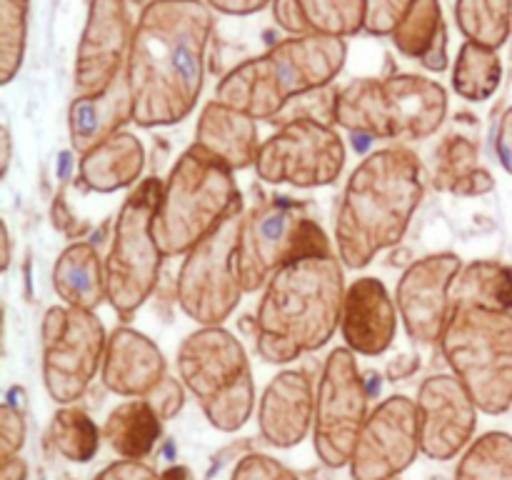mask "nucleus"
<instances>
[{
    "label": "nucleus",
    "instance_id": "obj_1",
    "mask_svg": "<svg viewBox=\"0 0 512 480\" xmlns=\"http://www.w3.org/2000/svg\"><path fill=\"white\" fill-rule=\"evenodd\" d=\"M213 13L203 0H153L140 13L125 78L140 128L175 125L198 105Z\"/></svg>",
    "mask_w": 512,
    "mask_h": 480
},
{
    "label": "nucleus",
    "instance_id": "obj_2",
    "mask_svg": "<svg viewBox=\"0 0 512 480\" xmlns=\"http://www.w3.org/2000/svg\"><path fill=\"white\" fill-rule=\"evenodd\" d=\"M425 195L423 163L403 145H388L368 158L348 178L335 218L340 263L360 270L383 250L405 238Z\"/></svg>",
    "mask_w": 512,
    "mask_h": 480
},
{
    "label": "nucleus",
    "instance_id": "obj_3",
    "mask_svg": "<svg viewBox=\"0 0 512 480\" xmlns=\"http://www.w3.org/2000/svg\"><path fill=\"white\" fill-rule=\"evenodd\" d=\"M345 265L338 255L283 265L268 280L255 310V350L270 365H285L328 345L343 318Z\"/></svg>",
    "mask_w": 512,
    "mask_h": 480
},
{
    "label": "nucleus",
    "instance_id": "obj_4",
    "mask_svg": "<svg viewBox=\"0 0 512 480\" xmlns=\"http://www.w3.org/2000/svg\"><path fill=\"white\" fill-rule=\"evenodd\" d=\"M348 58V43L328 35H300L275 43L258 58L235 65L215 88V100L255 120H273L300 95L333 83Z\"/></svg>",
    "mask_w": 512,
    "mask_h": 480
},
{
    "label": "nucleus",
    "instance_id": "obj_5",
    "mask_svg": "<svg viewBox=\"0 0 512 480\" xmlns=\"http://www.w3.org/2000/svg\"><path fill=\"white\" fill-rule=\"evenodd\" d=\"M238 205H243V195L235 183V170L198 143L190 145L163 183L155 215V238L165 258L188 255Z\"/></svg>",
    "mask_w": 512,
    "mask_h": 480
},
{
    "label": "nucleus",
    "instance_id": "obj_6",
    "mask_svg": "<svg viewBox=\"0 0 512 480\" xmlns=\"http://www.w3.org/2000/svg\"><path fill=\"white\" fill-rule=\"evenodd\" d=\"M448 115V93L425 75L360 78L335 100V123L365 138L415 143L435 135Z\"/></svg>",
    "mask_w": 512,
    "mask_h": 480
},
{
    "label": "nucleus",
    "instance_id": "obj_7",
    "mask_svg": "<svg viewBox=\"0 0 512 480\" xmlns=\"http://www.w3.org/2000/svg\"><path fill=\"white\" fill-rule=\"evenodd\" d=\"M440 350L450 373L468 388L480 413L512 408V313L455 305Z\"/></svg>",
    "mask_w": 512,
    "mask_h": 480
},
{
    "label": "nucleus",
    "instance_id": "obj_8",
    "mask_svg": "<svg viewBox=\"0 0 512 480\" xmlns=\"http://www.w3.org/2000/svg\"><path fill=\"white\" fill-rule=\"evenodd\" d=\"M180 380L195 395L210 425L235 433L255 410V383L243 343L223 325L198 328L175 355Z\"/></svg>",
    "mask_w": 512,
    "mask_h": 480
},
{
    "label": "nucleus",
    "instance_id": "obj_9",
    "mask_svg": "<svg viewBox=\"0 0 512 480\" xmlns=\"http://www.w3.org/2000/svg\"><path fill=\"white\" fill-rule=\"evenodd\" d=\"M163 183L158 178L140 180L125 198L113 228V243L105 258L108 303L123 320L133 318L138 308L153 295L160 280L163 250L155 238Z\"/></svg>",
    "mask_w": 512,
    "mask_h": 480
},
{
    "label": "nucleus",
    "instance_id": "obj_10",
    "mask_svg": "<svg viewBox=\"0 0 512 480\" xmlns=\"http://www.w3.org/2000/svg\"><path fill=\"white\" fill-rule=\"evenodd\" d=\"M320 255H333V248L323 225L310 215L308 203L273 198L243 215L238 268L245 293L268 285L283 265Z\"/></svg>",
    "mask_w": 512,
    "mask_h": 480
},
{
    "label": "nucleus",
    "instance_id": "obj_11",
    "mask_svg": "<svg viewBox=\"0 0 512 480\" xmlns=\"http://www.w3.org/2000/svg\"><path fill=\"white\" fill-rule=\"evenodd\" d=\"M245 203L238 205L218 230L200 240L178 273V305L200 328L223 325L243 300L245 288L238 268V243Z\"/></svg>",
    "mask_w": 512,
    "mask_h": 480
},
{
    "label": "nucleus",
    "instance_id": "obj_12",
    "mask_svg": "<svg viewBox=\"0 0 512 480\" xmlns=\"http://www.w3.org/2000/svg\"><path fill=\"white\" fill-rule=\"evenodd\" d=\"M40 335L45 390L58 405H73L103 365L110 335L93 310L68 305H55L45 313Z\"/></svg>",
    "mask_w": 512,
    "mask_h": 480
},
{
    "label": "nucleus",
    "instance_id": "obj_13",
    "mask_svg": "<svg viewBox=\"0 0 512 480\" xmlns=\"http://www.w3.org/2000/svg\"><path fill=\"white\" fill-rule=\"evenodd\" d=\"M370 390L350 348L328 355L315 390L313 443L320 463L338 470L350 465L360 433L368 420Z\"/></svg>",
    "mask_w": 512,
    "mask_h": 480
},
{
    "label": "nucleus",
    "instance_id": "obj_14",
    "mask_svg": "<svg viewBox=\"0 0 512 480\" xmlns=\"http://www.w3.org/2000/svg\"><path fill=\"white\" fill-rule=\"evenodd\" d=\"M345 158V140L333 125L315 118H293L260 145L255 173L270 185L323 188L340 178Z\"/></svg>",
    "mask_w": 512,
    "mask_h": 480
},
{
    "label": "nucleus",
    "instance_id": "obj_15",
    "mask_svg": "<svg viewBox=\"0 0 512 480\" xmlns=\"http://www.w3.org/2000/svg\"><path fill=\"white\" fill-rule=\"evenodd\" d=\"M423 453L418 403L390 395L365 420L350 460L353 480H395Z\"/></svg>",
    "mask_w": 512,
    "mask_h": 480
},
{
    "label": "nucleus",
    "instance_id": "obj_16",
    "mask_svg": "<svg viewBox=\"0 0 512 480\" xmlns=\"http://www.w3.org/2000/svg\"><path fill=\"white\" fill-rule=\"evenodd\" d=\"M463 270L455 253H433L413 260L395 288V305L413 343L433 348L443 340L453 315V285Z\"/></svg>",
    "mask_w": 512,
    "mask_h": 480
},
{
    "label": "nucleus",
    "instance_id": "obj_17",
    "mask_svg": "<svg viewBox=\"0 0 512 480\" xmlns=\"http://www.w3.org/2000/svg\"><path fill=\"white\" fill-rule=\"evenodd\" d=\"M135 25L125 0H90L75 53V98L105 93L125 73Z\"/></svg>",
    "mask_w": 512,
    "mask_h": 480
},
{
    "label": "nucleus",
    "instance_id": "obj_18",
    "mask_svg": "<svg viewBox=\"0 0 512 480\" xmlns=\"http://www.w3.org/2000/svg\"><path fill=\"white\" fill-rule=\"evenodd\" d=\"M420 448L430 460H453L473 440L478 405L453 373L430 375L418 390Z\"/></svg>",
    "mask_w": 512,
    "mask_h": 480
},
{
    "label": "nucleus",
    "instance_id": "obj_19",
    "mask_svg": "<svg viewBox=\"0 0 512 480\" xmlns=\"http://www.w3.org/2000/svg\"><path fill=\"white\" fill-rule=\"evenodd\" d=\"M315 423V388L305 370H283L263 390L258 403V430L273 448H295Z\"/></svg>",
    "mask_w": 512,
    "mask_h": 480
},
{
    "label": "nucleus",
    "instance_id": "obj_20",
    "mask_svg": "<svg viewBox=\"0 0 512 480\" xmlns=\"http://www.w3.org/2000/svg\"><path fill=\"white\" fill-rule=\"evenodd\" d=\"M345 348L355 355H383L398 333V305L378 278H358L348 285L340 318Z\"/></svg>",
    "mask_w": 512,
    "mask_h": 480
},
{
    "label": "nucleus",
    "instance_id": "obj_21",
    "mask_svg": "<svg viewBox=\"0 0 512 480\" xmlns=\"http://www.w3.org/2000/svg\"><path fill=\"white\" fill-rule=\"evenodd\" d=\"M168 375L165 355L148 335L120 325L110 333L103 358V385L123 398H145Z\"/></svg>",
    "mask_w": 512,
    "mask_h": 480
},
{
    "label": "nucleus",
    "instance_id": "obj_22",
    "mask_svg": "<svg viewBox=\"0 0 512 480\" xmlns=\"http://www.w3.org/2000/svg\"><path fill=\"white\" fill-rule=\"evenodd\" d=\"M195 143L223 160L230 170H245L250 165L255 168L260 153L258 120L233 105L210 100L200 110L198 125H195Z\"/></svg>",
    "mask_w": 512,
    "mask_h": 480
},
{
    "label": "nucleus",
    "instance_id": "obj_23",
    "mask_svg": "<svg viewBox=\"0 0 512 480\" xmlns=\"http://www.w3.org/2000/svg\"><path fill=\"white\" fill-rule=\"evenodd\" d=\"M125 123H133V95L123 73L105 93L93 95V98H75L70 103V145L83 158L100 143L118 135Z\"/></svg>",
    "mask_w": 512,
    "mask_h": 480
},
{
    "label": "nucleus",
    "instance_id": "obj_24",
    "mask_svg": "<svg viewBox=\"0 0 512 480\" xmlns=\"http://www.w3.org/2000/svg\"><path fill=\"white\" fill-rule=\"evenodd\" d=\"M145 145L138 135L120 130L110 140L85 153L78 163V180L93 193H115L140 183L145 170Z\"/></svg>",
    "mask_w": 512,
    "mask_h": 480
},
{
    "label": "nucleus",
    "instance_id": "obj_25",
    "mask_svg": "<svg viewBox=\"0 0 512 480\" xmlns=\"http://www.w3.org/2000/svg\"><path fill=\"white\" fill-rule=\"evenodd\" d=\"M53 290L68 308L95 310L108 300L105 260L88 240L68 245L53 265Z\"/></svg>",
    "mask_w": 512,
    "mask_h": 480
},
{
    "label": "nucleus",
    "instance_id": "obj_26",
    "mask_svg": "<svg viewBox=\"0 0 512 480\" xmlns=\"http://www.w3.org/2000/svg\"><path fill=\"white\" fill-rule=\"evenodd\" d=\"M393 45L430 73H443L448 68V25L440 0H415L393 33Z\"/></svg>",
    "mask_w": 512,
    "mask_h": 480
},
{
    "label": "nucleus",
    "instance_id": "obj_27",
    "mask_svg": "<svg viewBox=\"0 0 512 480\" xmlns=\"http://www.w3.org/2000/svg\"><path fill=\"white\" fill-rule=\"evenodd\" d=\"M163 435V420L145 398H133L110 410L103 438L123 460H143Z\"/></svg>",
    "mask_w": 512,
    "mask_h": 480
},
{
    "label": "nucleus",
    "instance_id": "obj_28",
    "mask_svg": "<svg viewBox=\"0 0 512 480\" xmlns=\"http://www.w3.org/2000/svg\"><path fill=\"white\" fill-rule=\"evenodd\" d=\"M455 305L512 313V265L498 260H473L463 265L453 285V308Z\"/></svg>",
    "mask_w": 512,
    "mask_h": 480
},
{
    "label": "nucleus",
    "instance_id": "obj_29",
    "mask_svg": "<svg viewBox=\"0 0 512 480\" xmlns=\"http://www.w3.org/2000/svg\"><path fill=\"white\" fill-rule=\"evenodd\" d=\"M503 80V63L498 53L465 40L453 68V90L468 103H483Z\"/></svg>",
    "mask_w": 512,
    "mask_h": 480
},
{
    "label": "nucleus",
    "instance_id": "obj_30",
    "mask_svg": "<svg viewBox=\"0 0 512 480\" xmlns=\"http://www.w3.org/2000/svg\"><path fill=\"white\" fill-rule=\"evenodd\" d=\"M100 435L103 430L95 425V420L75 405L55 410L48 428V440L55 453L70 463H90L100 448Z\"/></svg>",
    "mask_w": 512,
    "mask_h": 480
},
{
    "label": "nucleus",
    "instance_id": "obj_31",
    "mask_svg": "<svg viewBox=\"0 0 512 480\" xmlns=\"http://www.w3.org/2000/svg\"><path fill=\"white\" fill-rule=\"evenodd\" d=\"M510 0H458L455 23L468 43L498 50L510 35Z\"/></svg>",
    "mask_w": 512,
    "mask_h": 480
},
{
    "label": "nucleus",
    "instance_id": "obj_32",
    "mask_svg": "<svg viewBox=\"0 0 512 480\" xmlns=\"http://www.w3.org/2000/svg\"><path fill=\"white\" fill-rule=\"evenodd\" d=\"M455 480H512V435L490 430L475 438L455 468Z\"/></svg>",
    "mask_w": 512,
    "mask_h": 480
},
{
    "label": "nucleus",
    "instance_id": "obj_33",
    "mask_svg": "<svg viewBox=\"0 0 512 480\" xmlns=\"http://www.w3.org/2000/svg\"><path fill=\"white\" fill-rule=\"evenodd\" d=\"M315 35L353 38L365 30V0H300Z\"/></svg>",
    "mask_w": 512,
    "mask_h": 480
},
{
    "label": "nucleus",
    "instance_id": "obj_34",
    "mask_svg": "<svg viewBox=\"0 0 512 480\" xmlns=\"http://www.w3.org/2000/svg\"><path fill=\"white\" fill-rule=\"evenodd\" d=\"M478 143L463 135H450L435 153L433 183L438 190L458 195V190L480 170Z\"/></svg>",
    "mask_w": 512,
    "mask_h": 480
},
{
    "label": "nucleus",
    "instance_id": "obj_35",
    "mask_svg": "<svg viewBox=\"0 0 512 480\" xmlns=\"http://www.w3.org/2000/svg\"><path fill=\"white\" fill-rule=\"evenodd\" d=\"M30 0H0V83H10L23 65Z\"/></svg>",
    "mask_w": 512,
    "mask_h": 480
},
{
    "label": "nucleus",
    "instance_id": "obj_36",
    "mask_svg": "<svg viewBox=\"0 0 512 480\" xmlns=\"http://www.w3.org/2000/svg\"><path fill=\"white\" fill-rule=\"evenodd\" d=\"M415 0H365V30L370 35H390L398 30Z\"/></svg>",
    "mask_w": 512,
    "mask_h": 480
},
{
    "label": "nucleus",
    "instance_id": "obj_37",
    "mask_svg": "<svg viewBox=\"0 0 512 480\" xmlns=\"http://www.w3.org/2000/svg\"><path fill=\"white\" fill-rule=\"evenodd\" d=\"M230 480H300L290 468H285L280 460L270 458L263 453H250L240 458L235 465L233 478Z\"/></svg>",
    "mask_w": 512,
    "mask_h": 480
},
{
    "label": "nucleus",
    "instance_id": "obj_38",
    "mask_svg": "<svg viewBox=\"0 0 512 480\" xmlns=\"http://www.w3.org/2000/svg\"><path fill=\"white\" fill-rule=\"evenodd\" d=\"M25 443V418L13 403L0 405V463L15 458Z\"/></svg>",
    "mask_w": 512,
    "mask_h": 480
},
{
    "label": "nucleus",
    "instance_id": "obj_39",
    "mask_svg": "<svg viewBox=\"0 0 512 480\" xmlns=\"http://www.w3.org/2000/svg\"><path fill=\"white\" fill-rule=\"evenodd\" d=\"M185 390L188 388L183 385V380L165 375V378L160 380V383L155 385L148 395H145V400L153 405V410L160 415V420L165 423V420H173L175 415L183 410Z\"/></svg>",
    "mask_w": 512,
    "mask_h": 480
},
{
    "label": "nucleus",
    "instance_id": "obj_40",
    "mask_svg": "<svg viewBox=\"0 0 512 480\" xmlns=\"http://www.w3.org/2000/svg\"><path fill=\"white\" fill-rule=\"evenodd\" d=\"M273 18L283 30H288L290 38H300V35H313L305 10L300 0H273Z\"/></svg>",
    "mask_w": 512,
    "mask_h": 480
},
{
    "label": "nucleus",
    "instance_id": "obj_41",
    "mask_svg": "<svg viewBox=\"0 0 512 480\" xmlns=\"http://www.w3.org/2000/svg\"><path fill=\"white\" fill-rule=\"evenodd\" d=\"M95 480H163L143 460H115L108 468L100 470Z\"/></svg>",
    "mask_w": 512,
    "mask_h": 480
},
{
    "label": "nucleus",
    "instance_id": "obj_42",
    "mask_svg": "<svg viewBox=\"0 0 512 480\" xmlns=\"http://www.w3.org/2000/svg\"><path fill=\"white\" fill-rule=\"evenodd\" d=\"M53 225L60 230V233L68 235V238H75V240L83 238V235L88 233V228H90L88 223H83V220H80L78 215L70 210V205H68V200H65L63 190H60L58 198H55V203H53Z\"/></svg>",
    "mask_w": 512,
    "mask_h": 480
},
{
    "label": "nucleus",
    "instance_id": "obj_43",
    "mask_svg": "<svg viewBox=\"0 0 512 480\" xmlns=\"http://www.w3.org/2000/svg\"><path fill=\"white\" fill-rule=\"evenodd\" d=\"M495 153H498L500 165L512 175V108L505 110L500 118L498 135H495Z\"/></svg>",
    "mask_w": 512,
    "mask_h": 480
},
{
    "label": "nucleus",
    "instance_id": "obj_44",
    "mask_svg": "<svg viewBox=\"0 0 512 480\" xmlns=\"http://www.w3.org/2000/svg\"><path fill=\"white\" fill-rule=\"evenodd\" d=\"M213 10L225 15H253L273 0H205Z\"/></svg>",
    "mask_w": 512,
    "mask_h": 480
},
{
    "label": "nucleus",
    "instance_id": "obj_45",
    "mask_svg": "<svg viewBox=\"0 0 512 480\" xmlns=\"http://www.w3.org/2000/svg\"><path fill=\"white\" fill-rule=\"evenodd\" d=\"M418 368H420V360L415 358V355H398V358H393L388 363L385 375H388V380H403V378H410Z\"/></svg>",
    "mask_w": 512,
    "mask_h": 480
},
{
    "label": "nucleus",
    "instance_id": "obj_46",
    "mask_svg": "<svg viewBox=\"0 0 512 480\" xmlns=\"http://www.w3.org/2000/svg\"><path fill=\"white\" fill-rule=\"evenodd\" d=\"M28 478V465H25L23 458H10L3 463V470H0V480H25Z\"/></svg>",
    "mask_w": 512,
    "mask_h": 480
},
{
    "label": "nucleus",
    "instance_id": "obj_47",
    "mask_svg": "<svg viewBox=\"0 0 512 480\" xmlns=\"http://www.w3.org/2000/svg\"><path fill=\"white\" fill-rule=\"evenodd\" d=\"M10 158H13V140H10L8 125H3V130H0V175L3 178L8 175Z\"/></svg>",
    "mask_w": 512,
    "mask_h": 480
},
{
    "label": "nucleus",
    "instance_id": "obj_48",
    "mask_svg": "<svg viewBox=\"0 0 512 480\" xmlns=\"http://www.w3.org/2000/svg\"><path fill=\"white\" fill-rule=\"evenodd\" d=\"M10 250H13V240H10L8 223H0V268L8 270L10 265Z\"/></svg>",
    "mask_w": 512,
    "mask_h": 480
},
{
    "label": "nucleus",
    "instance_id": "obj_49",
    "mask_svg": "<svg viewBox=\"0 0 512 480\" xmlns=\"http://www.w3.org/2000/svg\"><path fill=\"white\" fill-rule=\"evenodd\" d=\"M160 478L163 480H195V475L188 465H170L168 470H163V473H160Z\"/></svg>",
    "mask_w": 512,
    "mask_h": 480
},
{
    "label": "nucleus",
    "instance_id": "obj_50",
    "mask_svg": "<svg viewBox=\"0 0 512 480\" xmlns=\"http://www.w3.org/2000/svg\"><path fill=\"white\" fill-rule=\"evenodd\" d=\"M148 3H153V0H148Z\"/></svg>",
    "mask_w": 512,
    "mask_h": 480
}]
</instances>
